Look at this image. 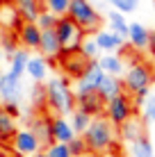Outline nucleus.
I'll return each instance as SVG.
<instances>
[{
  "instance_id": "1",
  "label": "nucleus",
  "mask_w": 155,
  "mask_h": 157,
  "mask_svg": "<svg viewBox=\"0 0 155 157\" xmlns=\"http://www.w3.org/2000/svg\"><path fill=\"white\" fill-rule=\"evenodd\" d=\"M46 107L52 114L68 116L76 109V91H73V80L66 75H55L46 82Z\"/></svg>"
},
{
  "instance_id": "2",
  "label": "nucleus",
  "mask_w": 155,
  "mask_h": 157,
  "mask_svg": "<svg viewBox=\"0 0 155 157\" xmlns=\"http://www.w3.org/2000/svg\"><path fill=\"white\" fill-rule=\"evenodd\" d=\"M82 139L87 144V150L89 153H96V155H105L112 150V146L116 144V128L105 118L103 114L100 116H94L89 128L82 132Z\"/></svg>"
},
{
  "instance_id": "3",
  "label": "nucleus",
  "mask_w": 155,
  "mask_h": 157,
  "mask_svg": "<svg viewBox=\"0 0 155 157\" xmlns=\"http://www.w3.org/2000/svg\"><path fill=\"white\" fill-rule=\"evenodd\" d=\"M66 16L76 21L87 34H94V32H98L103 28V16H100V12L89 0H71Z\"/></svg>"
},
{
  "instance_id": "4",
  "label": "nucleus",
  "mask_w": 155,
  "mask_h": 157,
  "mask_svg": "<svg viewBox=\"0 0 155 157\" xmlns=\"http://www.w3.org/2000/svg\"><path fill=\"white\" fill-rule=\"evenodd\" d=\"M123 91H128L130 96L137 94H151V84H153V71L148 64L144 62H132L130 66L123 71Z\"/></svg>"
},
{
  "instance_id": "5",
  "label": "nucleus",
  "mask_w": 155,
  "mask_h": 157,
  "mask_svg": "<svg viewBox=\"0 0 155 157\" xmlns=\"http://www.w3.org/2000/svg\"><path fill=\"white\" fill-rule=\"evenodd\" d=\"M103 116L107 118L114 128H119L121 123H126L128 118L135 116V105H132V96L128 91H121L116 94L114 98H110L105 102V109H103Z\"/></svg>"
},
{
  "instance_id": "6",
  "label": "nucleus",
  "mask_w": 155,
  "mask_h": 157,
  "mask_svg": "<svg viewBox=\"0 0 155 157\" xmlns=\"http://www.w3.org/2000/svg\"><path fill=\"white\" fill-rule=\"evenodd\" d=\"M55 32H57V36H60L62 52H76V50H80V43H82V39L87 36V32L80 28L73 18H68V16H60V18H57Z\"/></svg>"
},
{
  "instance_id": "7",
  "label": "nucleus",
  "mask_w": 155,
  "mask_h": 157,
  "mask_svg": "<svg viewBox=\"0 0 155 157\" xmlns=\"http://www.w3.org/2000/svg\"><path fill=\"white\" fill-rule=\"evenodd\" d=\"M103 68L98 66V62L96 59H91V62L87 64V68L82 71V75H80L78 80H73L76 82V96L78 94H87V91H96L98 89V84H100V80H103Z\"/></svg>"
},
{
  "instance_id": "8",
  "label": "nucleus",
  "mask_w": 155,
  "mask_h": 157,
  "mask_svg": "<svg viewBox=\"0 0 155 157\" xmlns=\"http://www.w3.org/2000/svg\"><path fill=\"white\" fill-rule=\"evenodd\" d=\"M16 39H18V46L25 48V50H39V41H41V30L34 21H21L14 28Z\"/></svg>"
},
{
  "instance_id": "9",
  "label": "nucleus",
  "mask_w": 155,
  "mask_h": 157,
  "mask_svg": "<svg viewBox=\"0 0 155 157\" xmlns=\"http://www.w3.org/2000/svg\"><path fill=\"white\" fill-rule=\"evenodd\" d=\"M9 146H12V150L16 155H34V153L41 150V146L37 141V137L30 132V128L16 130L12 137H9Z\"/></svg>"
},
{
  "instance_id": "10",
  "label": "nucleus",
  "mask_w": 155,
  "mask_h": 157,
  "mask_svg": "<svg viewBox=\"0 0 155 157\" xmlns=\"http://www.w3.org/2000/svg\"><path fill=\"white\" fill-rule=\"evenodd\" d=\"M57 62H60V68L64 71V75L68 80H78L91 59H87L80 50H76V52H62V57Z\"/></svg>"
},
{
  "instance_id": "11",
  "label": "nucleus",
  "mask_w": 155,
  "mask_h": 157,
  "mask_svg": "<svg viewBox=\"0 0 155 157\" xmlns=\"http://www.w3.org/2000/svg\"><path fill=\"white\" fill-rule=\"evenodd\" d=\"M39 55H44L48 62H57L62 57V43L60 36H57L55 28L50 30H41V41H39Z\"/></svg>"
},
{
  "instance_id": "12",
  "label": "nucleus",
  "mask_w": 155,
  "mask_h": 157,
  "mask_svg": "<svg viewBox=\"0 0 155 157\" xmlns=\"http://www.w3.org/2000/svg\"><path fill=\"white\" fill-rule=\"evenodd\" d=\"M30 132L37 137L41 148H46L48 144H52V134H50V116L46 112H39L30 118Z\"/></svg>"
},
{
  "instance_id": "13",
  "label": "nucleus",
  "mask_w": 155,
  "mask_h": 157,
  "mask_svg": "<svg viewBox=\"0 0 155 157\" xmlns=\"http://www.w3.org/2000/svg\"><path fill=\"white\" fill-rule=\"evenodd\" d=\"M21 98H23L21 78H14L12 73H2V80H0V100L2 102H21Z\"/></svg>"
},
{
  "instance_id": "14",
  "label": "nucleus",
  "mask_w": 155,
  "mask_h": 157,
  "mask_svg": "<svg viewBox=\"0 0 155 157\" xmlns=\"http://www.w3.org/2000/svg\"><path fill=\"white\" fill-rule=\"evenodd\" d=\"M50 134H52V141H60V144H68L73 137H76V130L71 128V121L62 114H52L50 116Z\"/></svg>"
},
{
  "instance_id": "15",
  "label": "nucleus",
  "mask_w": 155,
  "mask_h": 157,
  "mask_svg": "<svg viewBox=\"0 0 155 157\" xmlns=\"http://www.w3.org/2000/svg\"><path fill=\"white\" fill-rule=\"evenodd\" d=\"M94 39H96V43H98L100 52H119L121 48L126 46L123 36H119L112 30H103V28H100L98 32H94Z\"/></svg>"
},
{
  "instance_id": "16",
  "label": "nucleus",
  "mask_w": 155,
  "mask_h": 157,
  "mask_svg": "<svg viewBox=\"0 0 155 157\" xmlns=\"http://www.w3.org/2000/svg\"><path fill=\"white\" fill-rule=\"evenodd\" d=\"M148 36H151V30L144 23H128V36L126 41L130 43L132 50H148Z\"/></svg>"
},
{
  "instance_id": "17",
  "label": "nucleus",
  "mask_w": 155,
  "mask_h": 157,
  "mask_svg": "<svg viewBox=\"0 0 155 157\" xmlns=\"http://www.w3.org/2000/svg\"><path fill=\"white\" fill-rule=\"evenodd\" d=\"M12 9L21 21H37L44 12V0H12Z\"/></svg>"
},
{
  "instance_id": "18",
  "label": "nucleus",
  "mask_w": 155,
  "mask_h": 157,
  "mask_svg": "<svg viewBox=\"0 0 155 157\" xmlns=\"http://www.w3.org/2000/svg\"><path fill=\"white\" fill-rule=\"evenodd\" d=\"M76 107H80L82 112L91 116H100L105 109V100L100 98L96 91H87V94H78L76 96Z\"/></svg>"
},
{
  "instance_id": "19",
  "label": "nucleus",
  "mask_w": 155,
  "mask_h": 157,
  "mask_svg": "<svg viewBox=\"0 0 155 157\" xmlns=\"http://www.w3.org/2000/svg\"><path fill=\"white\" fill-rule=\"evenodd\" d=\"M48 68H50V62L44 55H30L25 64V75H30L34 82H44L48 78Z\"/></svg>"
},
{
  "instance_id": "20",
  "label": "nucleus",
  "mask_w": 155,
  "mask_h": 157,
  "mask_svg": "<svg viewBox=\"0 0 155 157\" xmlns=\"http://www.w3.org/2000/svg\"><path fill=\"white\" fill-rule=\"evenodd\" d=\"M121 91H123V82L119 80V75H107L105 73L103 80H100V84H98V89H96V94L107 102L110 98H114V96L121 94Z\"/></svg>"
},
{
  "instance_id": "21",
  "label": "nucleus",
  "mask_w": 155,
  "mask_h": 157,
  "mask_svg": "<svg viewBox=\"0 0 155 157\" xmlns=\"http://www.w3.org/2000/svg\"><path fill=\"white\" fill-rule=\"evenodd\" d=\"M96 62L103 68V73H107V75H123V71H126L123 59H121V55H116V52H103Z\"/></svg>"
},
{
  "instance_id": "22",
  "label": "nucleus",
  "mask_w": 155,
  "mask_h": 157,
  "mask_svg": "<svg viewBox=\"0 0 155 157\" xmlns=\"http://www.w3.org/2000/svg\"><path fill=\"white\" fill-rule=\"evenodd\" d=\"M28 59H30V50H25V48L18 46L12 55H9V71H7V73H12L14 78H21V80H23Z\"/></svg>"
},
{
  "instance_id": "23",
  "label": "nucleus",
  "mask_w": 155,
  "mask_h": 157,
  "mask_svg": "<svg viewBox=\"0 0 155 157\" xmlns=\"http://www.w3.org/2000/svg\"><path fill=\"white\" fill-rule=\"evenodd\" d=\"M16 121H18V118H14V116L2 107V102H0V137L5 139V144H7V141H9V137H12L16 130H18Z\"/></svg>"
},
{
  "instance_id": "24",
  "label": "nucleus",
  "mask_w": 155,
  "mask_h": 157,
  "mask_svg": "<svg viewBox=\"0 0 155 157\" xmlns=\"http://www.w3.org/2000/svg\"><path fill=\"white\" fill-rule=\"evenodd\" d=\"M91 114H87V112H82L80 107H76V109L68 114V121H71V128L76 130V134H82L84 130L89 128V123H91Z\"/></svg>"
},
{
  "instance_id": "25",
  "label": "nucleus",
  "mask_w": 155,
  "mask_h": 157,
  "mask_svg": "<svg viewBox=\"0 0 155 157\" xmlns=\"http://www.w3.org/2000/svg\"><path fill=\"white\" fill-rule=\"evenodd\" d=\"M119 132H121V137H123L126 141H135L137 137H141V134H144V128H141V123L132 116V118H128L126 123H121V125H119Z\"/></svg>"
},
{
  "instance_id": "26",
  "label": "nucleus",
  "mask_w": 155,
  "mask_h": 157,
  "mask_svg": "<svg viewBox=\"0 0 155 157\" xmlns=\"http://www.w3.org/2000/svg\"><path fill=\"white\" fill-rule=\"evenodd\" d=\"M107 25L112 32H116L119 36H128V21H126V14L116 12V9H112V12L107 14Z\"/></svg>"
},
{
  "instance_id": "27",
  "label": "nucleus",
  "mask_w": 155,
  "mask_h": 157,
  "mask_svg": "<svg viewBox=\"0 0 155 157\" xmlns=\"http://www.w3.org/2000/svg\"><path fill=\"white\" fill-rule=\"evenodd\" d=\"M130 155L132 157H151V155H155L151 139H148L146 134H141V137H137L135 141H130Z\"/></svg>"
},
{
  "instance_id": "28",
  "label": "nucleus",
  "mask_w": 155,
  "mask_h": 157,
  "mask_svg": "<svg viewBox=\"0 0 155 157\" xmlns=\"http://www.w3.org/2000/svg\"><path fill=\"white\" fill-rule=\"evenodd\" d=\"M80 52H82L87 59H98L100 57V48H98V43H96V39H94V34L91 36H84L82 39V43H80Z\"/></svg>"
},
{
  "instance_id": "29",
  "label": "nucleus",
  "mask_w": 155,
  "mask_h": 157,
  "mask_svg": "<svg viewBox=\"0 0 155 157\" xmlns=\"http://www.w3.org/2000/svg\"><path fill=\"white\" fill-rule=\"evenodd\" d=\"M0 48H2L5 57L12 55L16 48H18V39H16V32H2V34H0Z\"/></svg>"
},
{
  "instance_id": "30",
  "label": "nucleus",
  "mask_w": 155,
  "mask_h": 157,
  "mask_svg": "<svg viewBox=\"0 0 155 157\" xmlns=\"http://www.w3.org/2000/svg\"><path fill=\"white\" fill-rule=\"evenodd\" d=\"M30 100L37 109H46V84L41 82H34L32 86V94H30Z\"/></svg>"
},
{
  "instance_id": "31",
  "label": "nucleus",
  "mask_w": 155,
  "mask_h": 157,
  "mask_svg": "<svg viewBox=\"0 0 155 157\" xmlns=\"http://www.w3.org/2000/svg\"><path fill=\"white\" fill-rule=\"evenodd\" d=\"M68 2H71V0H44V9L52 12L55 16H66Z\"/></svg>"
},
{
  "instance_id": "32",
  "label": "nucleus",
  "mask_w": 155,
  "mask_h": 157,
  "mask_svg": "<svg viewBox=\"0 0 155 157\" xmlns=\"http://www.w3.org/2000/svg\"><path fill=\"white\" fill-rule=\"evenodd\" d=\"M57 18H60V16H55L52 12L44 9V12L37 16V21H34V23L39 25V30H50V28H55V25H57Z\"/></svg>"
},
{
  "instance_id": "33",
  "label": "nucleus",
  "mask_w": 155,
  "mask_h": 157,
  "mask_svg": "<svg viewBox=\"0 0 155 157\" xmlns=\"http://www.w3.org/2000/svg\"><path fill=\"white\" fill-rule=\"evenodd\" d=\"M44 150L48 153V157H73L71 150H68V146H66V144H60V141L48 144Z\"/></svg>"
},
{
  "instance_id": "34",
  "label": "nucleus",
  "mask_w": 155,
  "mask_h": 157,
  "mask_svg": "<svg viewBox=\"0 0 155 157\" xmlns=\"http://www.w3.org/2000/svg\"><path fill=\"white\" fill-rule=\"evenodd\" d=\"M112 7L121 14H132L139 7V0H112Z\"/></svg>"
},
{
  "instance_id": "35",
  "label": "nucleus",
  "mask_w": 155,
  "mask_h": 157,
  "mask_svg": "<svg viewBox=\"0 0 155 157\" xmlns=\"http://www.w3.org/2000/svg\"><path fill=\"white\" fill-rule=\"evenodd\" d=\"M66 146H68V150H71V155H73V157H80V155L87 153V144H84L82 134H76V137H73Z\"/></svg>"
},
{
  "instance_id": "36",
  "label": "nucleus",
  "mask_w": 155,
  "mask_h": 157,
  "mask_svg": "<svg viewBox=\"0 0 155 157\" xmlns=\"http://www.w3.org/2000/svg\"><path fill=\"white\" fill-rule=\"evenodd\" d=\"M144 118H146V121H151V114H153V107H155V96H151L148 94L146 96V100H144Z\"/></svg>"
},
{
  "instance_id": "37",
  "label": "nucleus",
  "mask_w": 155,
  "mask_h": 157,
  "mask_svg": "<svg viewBox=\"0 0 155 157\" xmlns=\"http://www.w3.org/2000/svg\"><path fill=\"white\" fill-rule=\"evenodd\" d=\"M2 107H5V109H7L14 118H18V116H21V107H18V102H2Z\"/></svg>"
},
{
  "instance_id": "38",
  "label": "nucleus",
  "mask_w": 155,
  "mask_h": 157,
  "mask_svg": "<svg viewBox=\"0 0 155 157\" xmlns=\"http://www.w3.org/2000/svg\"><path fill=\"white\" fill-rule=\"evenodd\" d=\"M148 50H151V55L155 57V30L151 32V36H148Z\"/></svg>"
},
{
  "instance_id": "39",
  "label": "nucleus",
  "mask_w": 155,
  "mask_h": 157,
  "mask_svg": "<svg viewBox=\"0 0 155 157\" xmlns=\"http://www.w3.org/2000/svg\"><path fill=\"white\" fill-rule=\"evenodd\" d=\"M32 157H48V153H46V150H44V148H41V150H39V153H34V155H32Z\"/></svg>"
},
{
  "instance_id": "40",
  "label": "nucleus",
  "mask_w": 155,
  "mask_h": 157,
  "mask_svg": "<svg viewBox=\"0 0 155 157\" xmlns=\"http://www.w3.org/2000/svg\"><path fill=\"white\" fill-rule=\"evenodd\" d=\"M80 157H100V155H96V153H89V150H87V153H84V155H80Z\"/></svg>"
},
{
  "instance_id": "41",
  "label": "nucleus",
  "mask_w": 155,
  "mask_h": 157,
  "mask_svg": "<svg viewBox=\"0 0 155 157\" xmlns=\"http://www.w3.org/2000/svg\"><path fill=\"white\" fill-rule=\"evenodd\" d=\"M151 121L155 123V107H153V114H151Z\"/></svg>"
},
{
  "instance_id": "42",
  "label": "nucleus",
  "mask_w": 155,
  "mask_h": 157,
  "mask_svg": "<svg viewBox=\"0 0 155 157\" xmlns=\"http://www.w3.org/2000/svg\"><path fill=\"white\" fill-rule=\"evenodd\" d=\"M2 59H5V52H2V48H0V62H2Z\"/></svg>"
},
{
  "instance_id": "43",
  "label": "nucleus",
  "mask_w": 155,
  "mask_h": 157,
  "mask_svg": "<svg viewBox=\"0 0 155 157\" xmlns=\"http://www.w3.org/2000/svg\"><path fill=\"white\" fill-rule=\"evenodd\" d=\"M2 146H5V139H2V137H0V150H2Z\"/></svg>"
},
{
  "instance_id": "44",
  "label": "nucleus",
  "mask_w": 155,
  "mask_h": 157,
  "mask_svg": "<svg viewBox=\"0 0 155 157\" xmlns=\"http://www.w3.org/2000/svg\"><path fill=\"white\" fill-rule=\"evenodd\" d=\"M16 157H32V155H16Z\"/></svg>"
},
{
  "instance_id": "45",
  "label": "nucleus",
  "mask_w": 155,
  "mask_h": 157,
  "mask_svg": "<svg viewBox=\"0 0 155 157\" xmlns=\"http://www.w3.org/2000/svg\"><path fill=\"white\" fill-rule=\"evenodd\" d=\"M0 80H2V68H0Z\"/></svg>"
},
{
  "instance_id": "46",
  "label": "nucleus",
  "mask_w": 155,
  "mask_h": 157,
  "mask_svg": "<svg viewBox=\"0 0 155 157\" xmlns=\"http://www.w3.org/2000/svg\"><path fill=\"white\" fill-rule=\"evenodd\" d=\"M0 25H2V21H0Z\"/></svg>"
},
{
  "instance_id": "47",
  "label": "nucleus",
  "mask_w": 155,
  "mask_h": 157,
  "mask_svg": "<svg viewBox=\"0 0 155 157\" xmlns=\"http://www.w3.org/2000/svg\"><path fill=\"white\" fill-rule=\"evenodd\" d=\"M0 157H2V153H0Z\"/></svg>"
},
{
  "instance_id": "48",
  "label": "nucleus",
  "mask_w": 155,
  "mask_h": 157,
  "mask_svg": "<svg viewBox=\"0 0 155 157\" xmlns=\"http://www.w3.org/2000/svg\"><path fill=\"white\" fill-rule=\"evenodd\" d=\"M153 5H155V0H153Z\"/></svg>"
},
{
  "instance_id": "49",
  "label": "nucleus",
  "mask_w": 155,
  "mask_h": 157,
  "mask_svg": "<svg viewBox=\"0 0 155 157\" xmlns=\"http://www.w3.org/2000/svg\"><path fill=\"white\" fill-rule=\"evenodd\" d=\"M151 157H155V155H151Z\"/></svg>"
}]
</instances>
